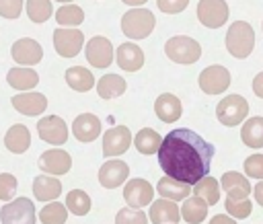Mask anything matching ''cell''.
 Wrapping results in <instances>:
<instances>
[{"label": "cell", "mask_w": 263, "mask_h": 224, "mask_svg": "<svg viewBox=\"0 0 263 224\" xmlns=\"http://www.w3.org/2000/svg\"><path fill=\"white\" fill-rule=\"evenodd\" d=\"M214 152V144L187 127L168 132L156 150L164 175L189 185H195L201 177L210 175Z\"/></svg>", "instance_id": "obj_1"}, {"label": "cell", "mask_w": 263, "mask_h": 224, "mask_svg": "<svg viewBox=\"0 0 263 224\" xmlns=\"http://www.w3.org/2000/svg\"><path fill=\"white\" fill-rule=\"evenodd\" d=\"M154 25H156V18L148 8L134 6L121 16V31L129 39H146L152 33Z\"/></svg>", "instance_id": "obj_2"}, {"label": "cell", "mask_w": 263, "mask_h": 224, "mask_svg": "<svg viewBox=\"0 0 263 224\" xmlns=\"http://www.w3.org/2000/svg\"><path fill=\"white\" fill-rule=\"evenodd\" d=\"M255 47V31L249 23L245 21H236L230 25V29L226 31V49L230 51V55L242 60L247 58Z\"/></svg>", "instance_id": "obj_3"}, {"label": "cell", "mask_w": 263, "mask_h": 224, "mask_svg": "<svg viewBox=\"0 0 263 224\" xmlns=\"http://www.w3.org/2000/svg\"><path fill=\"white\" fill-rule=\"evenodd\" d=\"M164 53L177 64H195L201 58V45L185 35H175L164 43Z\"/></svg>", "instance_id": "obj_4"}, {"label": "cell", "mask_w": 263, "mask_h": 224, "mask_svg": "<svg viewBox=\"0 0 263 224\" xmlns=\"http://www.w3.org/2000/svg\"><path fill=\"white\" fill-rule=\"evenodd\" d=\"M247 113H249V103L245 97L240 95H228L224 97L218 107H216V117L222 125H228V127H234V125H240L245 119H247Z\"/></svg>", "instance_id": "obj_5"}, {"label": "cell", "mask_w": 263, "mask_h": 224, "mask_svg": "<svg viewBox=\"0 0 263 224\" xmlns=\"http://www.w3.org/2000/svg\"><path fill=\"white\" fill-rule=\"evenodd\" d=\"M0 220H2V224H35L37 222L35 203L27 197L10 199L8 203L2 206Z\"/></svg>", "instance_id": "obj_6"}, {"label": "cell", "mask_w": 263, "mask_h": 224, "mask_svg": "<svg viewBox=\"0 0 263 224\" xmlns=\"http://www.w3.org/2000/svg\"><path fill=\"white\" fill-rule=\"evenodd\" d=\"M228 4L226 0H199L197 2V18L208 29H218L228 21Z\"/></svg>", "instance_id": "obj_7"}, {"label": "cell", "mask_w": 263, "mask_h": 224, "mask_svg": "<svg viewBox=\"0 0 263 224\" xmlns=\"http://www.w3.org/2000/svg\"><path fill=\"white\" fill-rule=\"evenodd\" d=\"M84 35L74 27H60L53 31V47L62 58H74L82 49Z\"/></svg>", "instance_id": "obj_8"}, {"label": "cell", "mask_w": 263, "mask_h": 224, "mask_svg": "<svg viewBox=\"0 0 263 224\" xmlns=\"http://www.w3.org/2000/svg\"><path fill=\"white\" fill-rule=\"evenodd\" d=\"M230 86V72L228 68L214 64L201 70L199 74V88L205 95H220Z\"/></svg>", "instance_id": "obj_9"}, {"label": "cell", "mask_w": 263, "mask_h": 224, "mask_svg": "<svg viewBox=\"0 0 263 224\" xmlns=\"http://www.w3.org/2000/svg\"><path fill=\"white\" fill-rule=\"evenodd\" d=\"M37 132H39V138L47 144H53V146H62L66 140H68V125L62 117L58 115H47V117H41L37 121Z\"/></svg>", "instance_id": "obj_10"}, {"label": "cell", "mask_w": 263, "mask_h": 224, "mask_svg": "<svg viewBox=\"0 0 263 224\" xmlns=\"http://www.w3.org/2000/svg\"><path fill=\"white\" fill-rule=\"evenodd\" d=\"M10 55L16 64L21 66H35L41 62L43 58V47L31 39V37H23V39H16L10 47Z\"/></svg>", "instance_id": "obj_11"}, {"label": "cell", "mask_w": 263, "mask_h": 224, "mask_svg": "<svg viewBox=\"0 0 263 224\" xmlns=\"http://www.w3.org/2000/svg\"><path fill=\"white\" fill-rule=\"evenodd\" d=\"M132 144V134L125 125H115L103 134V156H119Z\"/></svg>", "instance_id": "obj_12"}, {"label": "cell", "mask_w": 263, "mask_h": 224, "mask_svg": "<svg viewBox=\"0 0 263 224\" xmlns=\"http://www.w3.org/2000/svg\"><path fill=\"white\" fill-rule=\"evenodd\" d=\"M86 60L92 68H109L113 62V45L107 37H92L86 43Z\"/></svg>", "instance_id": "obj_13"}, {"label": "cell", "mask_w": 263, "mask_h": 224, "mask_svg": "<svg viewBox=\"0 0 263 224\" xmlns=\"http://www.w3.org/2000/svg\"><path fill=\"white\" fill-rule=\"evenodd\" d=\"M123 199L129 208H144L154 199V189L144 179H132L123 187Z\"/></svg>", "instance_id": "obj_14"}, {"label": "cell", "mask_w": 263, "mask_h": 224, "mask_svg": "<svg viewBox=\"0 0 263 224\" xmlns=\"http://www.w3.org/2000/svg\"><path fill=\"white\" fill-rule=\"evenodd\" d=\"M10 103H12V107H14L18 113L31 115V117L41 115V113L47 109V99H45V95L33 92V90H23V92L14 95V97L10 99Z\"/></svg>", "instance_id": "obj_15"}, {"label": "cell", "mask_w": 263, "mask_h": 224, "mask_svg": "<svg viewBox=\"0 0 263 224\" xmlns=\"http://www.w3.org/2000/svg\"><path fill=\"white\" fill-rule=\"evenodd\" d=\"M72 166V156L66 150H45L39 156V169L47 175H66Z\"/></svg>", "instance_id": "obj_16"}, {"label": "cell", "mask_w": 263, "mask_h": 224, "mask_svg": "<svg viewBox=\"0 0 263 224\" xmlns=\"http://www.w3.org/2000/svg\"><path fill=\"white\" fill-rule=\"evenodd\" d=\"M127 175H129V166L123 160H107L99 169V183L105 189H115L121 183H125Z\"/></svg>", "instance_id": "obj_17"}, {"label": "cell", "mask_w": 263, "mask_h": 224, "mask_svg": "<svg viewBox=\"0 0 263 224\" xmlns=\"http://www.w3.org/2000/svg\"><path fill=\"white\" fill-rule=\"evenodd\" d=\"M72 134L78 142H92L101 134V119L92 113H80L72 123Z\"/></svg>", "instance_id": "obj_18"}, {"label": "cell", "mask_w": 263, "mask_h": 224, "mask_svg": "<svg viewBox=\"0 0 263 224\" xmlns=\"http://www.w3.org/2000/svg\"><path fill=\"white\" fill-rule=\"evenodd\" d=\"M150 222L152 224H177L181 220L179 208L173 199H156L150 206Z\"/></svg>", "instance_id": "obj_19"}, {"label": "cell", "mask_w": 263, "mask_h": 224, "mask_svg": "<svg viewBox=\"0 0 263 224\" xmlns=\"http://www.w3.org/2000/svg\"><path fill=\"white\" fill-rule=\"evenodd\" d=\"M154 113H156V117H158L160 121L173 123V121H177V119L181 117L183 105H181V101H179L175 95L162 92V95L156 99V103H154Z\"/></svg>", "instance_id": "obj_20"}, {"label": "cell", "mask_w": 263, "mask_h": 224, "mask_svg": "<svg viewBox=\"0 0 263 224\" xmlns=\"http://www.w3.org/2000/svg\"><path fill=\"white\" fill-rule=\"evenodd\" d=\"M117 64L125 72H138L144 66V51L132 41L121 43L117 47Z\"/></svg>", "instance_id": "obj_21"}, {"label": "cell", "mask_w": 263, "mask_h": 224, "mask_svg": "<svg viewBox=\"0 0 263 224\" xmlns=\"http://www.w3.org/2000/svg\"><path fill=\"white\" fill-rule=\"evenodd\" d=\"M4 146L12 154H23L25 150H29V146H31V134H29L27 125H23V123L10 125L8 132L4 134Z\"/></svg>", "instance_id": "obj_22"}, {"label": "cell", "mask_w": 263, "mask_h": 224, "mask_svg": "<svg viewBox=\"0 0 263 224\" xmlns=\"http://www.w3.org/2000/svg\"><path fill=\"white\" fill-rule=\"evenodd\" d=\"M62 193V183L51 175H37L33 179V195L39 201H53Z\"/></svg>", "instance_id": "obj_23"}, {"label": "cell", "mask_w": 263, "mask_h": 224, "mask_svg": "<svg viewBox=\"0 0 263 224\" xmlns=\"http://www.w3.org/2000/svg\"><path fill=\"white\" fill-rule=\"evenodd\" d=\"M220 187L226 191L228 197H249V193H251V183L247 181L245 175H240L236 171L224 173L220 179Z\"/></svg>", "instance_id": "obj_24"}, {"label": "cell", "mask_w": 263, "mask_h": 224, "mask_svg": "<svg viewBox=\"0 0 263 224\" xmlns=\"http://www.w3.org/2000/svg\"><path fill=\"white\" fill-rule=\"evenodd\" d=\"M156 191H158L160 197H164V199L181 201V199H185L187 195H191V185H189V183H183V181H177V179H171V177L164 175V177L156 183Z\"/></svg>", "instance_id": "obj_25"}, {"label": "cell", "mask_w": 263, "mask_h": 224, "mask_svg": "<svg viewBox=\"0 0 263 224\" xmlns=\"http://www.w3.org/2000/svg\"><path fill=\"white\" fill-rule=\"evenodd\" d=\"M179 214L187 224H199V222H203L208 218V203L197 195H193V197L187 195L183 206H181V210H179Z\"/></svg>", "instance_id": "obj_26"}, {"label": "cell", "mask_w": 263, "mask_h": 224, "mask_svg": "<svg viewBox=\"0 0 263 224\" xmlns=\"http://www.w3.org/2000/svg\"><path fill=\"white\" fill-rule=\"evenodd\" d=\"M6 82L16 90H31L39 84V74L33 68H10Z\"/></svg>", "instance_id": "obj_27"}, {"label": "cell", "mask_w": 263, "mask_h": 224, "mask_svg": "<svg viewBox=\"0 0 263 224\" xmlns=\"http://www.w3.org/2000/svg\"><path fill=\"white\" fill-rule=\"evenodd\" d=\"M66 78V84L78 92H88L92 86H95V76L88 68H82V66H72L66 70L64 74Z\"/></svg>", "instance_id": "obj_28"}, {"label": "cell", "mask_w": 263, "mask_h": 224, "mask_svg": "<svg viewBox=\"0 0 263 224\" xmlns=\"http://www.w3.org/2000/svg\"><path fill=\"white\" fill-rule=\"evenodd\" d=\"M95 86H97V92L101 99H115L125 92L127 82L119 74H105L99 78V82H95Z\"/></svg>", "instance_id": "obj_29"}, {"label": "cell", "mask_w": 263, "mask_h": 224, "mask_svg": "<svg viewBox=\"0 0 263 224\" xmlns=\"http://www.w3.org/2000/svg\"><path fill=\"white\" fill-rule=\"evenodd\" d=\"M240 140L249 148H263V117H251L240 127Z\"/></svg>", "instance_id": "obj_30"}, {"label": "cell", "mask_w": 263, "mask_h": 224, "mask_svg": "<svg viewBox=\"0 0 263 224\" xmlns=\"http://www.w3.org/2000/svg\"><path fill=\"white\" fill-rule=\"evenodd\" d=\"M193 195L201 197L208 206H216L218 199H220V181L214 179V177H210V175L201 177V179L193 185Z\"/></svg>", "instance_id": "obj_31"}, {"label": "cell", "mask_w": 263, "mask_h": 224, "mask_svg": "<svg viewBox=\"0 0 263 224\" xmlns=\"http://www.w3.org/2000/svg\"><path fill=\"white\" fill-rule=\"evenodd\" d=\"M160 134L156 132V129H152V127H142L138 134H136V138H134V144H136V148H138V152H142V154H154L156 150H158V146H160Z\"/></svg>", "instance_id": "obj_32"}, {"label": "cell", "mask_w": 263, "mask_h": 224, "mask_svg": "<svg viewBox=\"0 0 263 224\" xmlns=\"http://www.w3.org/2000/svg\"><path fill=\"white\" fill-rule=\"evenodd\" d=\"M66 210L74 216H86L90 212V197L82 189H72L66 195Z\"/></svg>", "instance_id": "obj_33"}, {"label": "cell", "mask_w": 263, "mask_h": 224, "mask_svg": "<svg viewBox=\"0 0 263 224\" xmlns=\"http://www.w3.org/2000/svg\"><path fill=\"white\" fill-rule=\"evenodd\" d=\"M55 21L62 27H78L84 21V12L76 4H64L55 10Z\"/></svg>", "instance_id": "obj_34"}, {"label": "cell", "mask_w": 263, "mask_h": 224, "mask_svg": "<svg viewBox=\"0 0 263 224\" xmlns=\"http://www.w3.org/2000/svg\"><path fill=\"white\" fill-rule=\"evenodd\" d=\"M66 218H68V210H66V206L60 203V201H49V203L41 210V214H39L41 224H64Z\"/></svg>", "instance_id": "obj_35"}, {"label": "cell", "mask_w": 263, "mask_h": 224, "mask_svg": "<svg viewBox=\"0 0 263 224\" xmlns=\"http://www.w3.org/2000/svg\"><path fill=\"white\" fill-rule=\"evenodd\" d=\"M27 14L33 23H45L53 14L51 0H27Z\"/></svg>", "instance_id": "obj_36"}, {"label": "cell", "mask_w": 263, "mask_h": 224, "mask_svg": "<svg viewBox=\"0 0 263 224\" xmlns=\"http://www.w3.org/2000/svg\"><path fill=\"white\" fill-rule=\"evenodd\" d=\"M224 206H226L228 214L234 216V218H238V220L249 218V214H251V210H253V201H251L249 197H228V195H226Z\"/></svg>", "instance_id": "obj_37"}, {"label": "cell", "mask_w": 263, "mask_h": 224, "mask_svg": "<svg viewBox=\"0 0 263 224\" xmlns=\"http://www.w3.org/2000/svg\"><path fill=\"white\" fill-rule=\"evenodd\" d=\"M115 224H148V218L140 208H123L115 216Z\"/></svg>", "instance_id": "obj_38"}, {"label": "cell", "mask_w": 263, "mask_h": 224, "mask_svg": "<svg viewBox=\"0 0 263 224\" xmlns=\"http://www.w3.org/2000/svg\"><path fill=\"white\" fill-rule=\"evenodd\" d=\"M16 193V177L10 173H0V199L8 201Z\"/></svg>", "instance_id": "obj_39"}, {"label": "cell", "mask_w": 263, "mask_h": 224, "mask_svg": "<svg viewBox=\"0 0 263 224\" xmlns=\"http://www.w3.org/2000/svg\"><path fill=\"white\" fill-rule=\"evenodd\" d=\"M245 173L251 179H263V154H251L245 160Z\"/></svg>", "instance_id": "obj_40"}, {"label": "cell", "mask_w": 263, "mask_h": 224, "mask_svg": "<svg viewBox=\"0 0 263 224\" xmlns=\"http://www.w3.org/2000/svg\"><path fill=\"white\" fill-rule=\"evenodd\" d=\"M23 12V0H0V16L2 18H18Z\"/></svg>", "instance_id": "obj_41"}, {"label": "cell", "mask_w": 263, "mask_h": 224, "mask_svg": "<svg viewBox=\"0 0 263 224\" xmlns=\"http://www.w3.org/2000/svg\"><path fill=\"white\" fill-rule=\"evenodd\" d=\"M156 4H158V8H160L162 12H166V14H177V12H181V10L187 8L189 0H156Z\"/></svg>", "instance_id": "obj_42"}, {"label": "cell", "mask_w": 263, "mask_h": 224, "mask_svg": "<svg viewBox=\"0 0 263 224\" xmlns=\"http://www.w3.org/2000/svg\"><path fill=\"white\" fill-rule=\"evenodd\" d=\"M253 92H255L259 99H263V72H259V74L253 78Z\"/></svg>", "instance_id": "obj_43"}, {"label": "cell", "mask_w": 263, "mask_h": 224, "mask_svg": "<svg viewBox=\"0 0 263 224\" xmlns=\"http://www.w3.org/2000/svg\"><path fill=\"white\" fill-rule=\"evenodd\" d=\"M210 224H236V220H232L230 216H224V214H216L210 220Z\"/></svg>", "instance_id": "obj_44"}, {"label": "cell", "mask_w": 263, "mask_h": 224, "mask_svg": "<svg viewBox=\"0 0 263 224\" xmlns=\"http://www.w3.org/2000/svg\"><path fill=\"white\" fill-rule=\"evenodd\" d=\"M253 195H255L257 203L263 208V179H261V183H257V185H255V189H253Z\"/></svg>", "instance_id": "obj_45"}, {"label": "cell", "mask_w": 263, "mask_h": 224, "mask_svg": "<svg viewBox=\"0 0 263 224\" xmlns=\"http://www.w3.org/2000/svg\"><path fill=\"white\" fill-rule=\"evenodd\" d=\"M123 4H127V6H142L144 2H148V0H121Z\"/></svg>", "instance_id": "obj_46"}, {"label": "cell", "mask_w": 263, "mask_h": 224, "mask_svg": "<svg viewBox=\"0 0 263 224\" xmlns=\"http://www.w3.org/2000/svg\"><path fill=\"white\" fill-rule=\"evenodd\" d=\"M55 2H74V0H55Z\"/></svg>", "instance_id": "obj_47"}, {"label": "cell", "mask_w": 263, "mask_h": 224, "mask_svg": "<svg viewBox=\"0 0 263 224\" xmlns=\"http://www.w3.org/2000/svg\"><path fill=\"white\" fill-rule=\"evenodd\" d=\"M261 27H263V25H261Z\"/></svg>", "instance_id": "obj_48"}]
</instances>
